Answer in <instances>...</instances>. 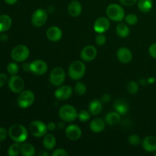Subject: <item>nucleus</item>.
Returning <instances> with one entry per match:
<instances>
[{
    "instance_id": "c9c22d12",
    "label": "nucleus",
    "mask_w": 156,
    "mask_h": 156,
    "mask_svg": "<svg viewBox=\"0 0 156 156\" xmlns=\"http://www.w3.org/2000/svg\"><path fill=\"white\" fill-rule=\"evenodd\" d=\"M106 41L107 38L103 33L98 34L97 36L95 37V43L98 46L105 45V43H106Z\"/></svg>"
},
{
    "instance_id": "9b49d317",
    "label": "nucleus",
    "mask_w": 156,
    "mask_h": 156,
    "mask_svg": "<svg viewBox=\"0 0 156 156\" xmlns=\"http://www.w3.org/2000/svg\"><path fill=\"white\" fill-rule=\"evenodd\" d=\"M9 87L14 93H20L24 90V82L18 76H12L9 80Z\"/></svg>"
},
{
    "instance_id": "c756f323",
    "label": "nucleus",
    "mask_w": 156,
    "mask_h": 156,
    "mask_svg": "<svg viewBox=\"0 0 156 156\" xmlns=\"http://www.w3.org/2000/svg\"><path fill=\"white\" fill-rule=\"evenodd\" d=\"M126 88H127V91H129L130 94H136L139 91V85L136 82L130 81V82H129L127 83Z\"/></svg>"
},
{
    "instance_id": "79ce46f5",
    "label": "nucleus",
    "mask_w": 156,
    "mask_h": 156,
    "mask_svg": "<svg viewBox=\"0 0 156 156\" xmlns=\"http://www.w3.org/2000/svg\"><path fill=\"white\" fill-rule=\"evenodd\" d=\"M47 126L48 130L53 131L54 129H56V127H57V125L55 123H53V122H50V123H48V124L47 125Z\"/></svg>"
},
{
    "instance_id": "37998d69",
    "label": "nucleus",
    "mask_w": 156,
    "mask_h": 156,
    "mask_svg": "<svg viewBox=\"0 0 156 156\" xmlns=\"http://www.w3.org/2000/svg\"><path fill=\"white\" fill-rule=\"evenodd\" d=\"M110 100H111V95H110L109 94H103L101 97V101L103 103H107V102L109 101Z\"/></svg>"
},
{
    "instance_id": "f8f14e48",
    "label": "nucleus",
    "mask_w": 156,
    "mask_h": 156,
    "mask_svg": "<svg viewBox=\"0 0 156 156\" xmlns=\"http://www.w3.org/2000/svg\"><path fill=\"white\" fill-rule=\"evenodd\" d=\"M98 54V50L95 47L92 45H88L84 47L81 51V59L85 62H90L95 59Z\"/></svg>"
},
{
    "instance_id": "1a4fd4ad",
    "label": "nucleus",
    "mask_w": 156,
    "mask_h": 156,
    "mask_svg": "<svg viewBox=\"0 0 156 156\" xmlns=\"http://www.w3.org/2000/svg\"><path fill=\"white\" fill-rule=\"evenodd\" d=\"M48 15L44 9H38L34 11L31 17V22L34 27H41L47 22Z\"/></svg>"
},
{
    "instance_id": "6e6552de",
    "label": "nucleus",
    "mask_w": 156,
    "mask_h": 156,
    "mask_svg": "<svg viewBox=\"0 0 156 156\" xmlns=\"http://www.w3.org/2000/svg\"><path fill=\"white\" fill-rule=\"evenodd\" d=\"M66 79V73L61 67H56L50 74V82L54 86H60Z\"/></svg>"
},
{
    "instance_id": "20e7f679",
    "label": "nucleus",
    "mask_w": 156,
    "mask_h": 156,
    "mask_svg": "<svg viewBox=\"0 0 156 156\" xmlns=\"http://www.w3.org/2000/svg\"><path fill=\"white\" fill-rule=\"evenodd\" d=\"M59 116L63 121L70 123L78 118V112L72 105H65L59 108Z\"/></svg>"
},
{
    "instance_id": "2f4dec72",
    "label": "nucleus",
    "mask_w": 156,
    "mask_h": 156,
    "mask_svg": "<svg viewBox=\"0 0 156 156\" xmlns=\"http://www.w3.org/2000/svg\"><path fill=\"white\" fill-rule=\"evenodd\" d=\"M90 117H91V114H90L89 111L82 110V111H79L78 113V118L82 123H85V122L88 121Z\"/></svg>"
},
{
    "instance_id": "c85d7f7f",
    "label": "nucleus",
    "mask_w": 156,
    "mask_h": 156,
    "mask_svg": "<svg viewBox=\"0 0 156 156\" xmlns=\"http://www.w3.org/2000/svg\"><path fill=\"white\" fill-rule=\"evenodd\" d=\"M21 152V146L18 143H15L10 146L8 149V155L9 156H17Z\"/></svg>"
},
{
    "instance_id": "c03bdc74",
    "label": "nucleus",
    "mask_w": 156,
    "mask_h": 156,
    "mask_svg": "<svg viewBox=\"0 0 156 156\" xmlns=\"http://www.w3.org/2000/svg\"><path fill=\"white\" fill-rule=\"evenodd\" d=\"M22 69L24 70L25 72H30V63H28V62H26V63L23 64L22 66Z\"/></svg>"
},
{
    "instance_id": "9d476101",
    "label": "nucleus",
    "mask_w": 156,
    "mask_h": 156,
    "mask_svg": "<svg viewBox=\"0 0 156 156\" xmlns=\"http://www.w3.org/2000/svg\"><path fill=\"white\" fill-rule=\"evenodd\" d=\"M30 72L37 76H42L45 74L48 69L47 62L41 59H36L30 63Z\"/></svg>"
},
{
    "instance_id": "58836bf2",
    "label": "nucleus",
    "mask_w": 156,
    "mask_h": 156,
    "mask_svg": "<svg viewBox=\"0 0 156 156\" xmlns=\"http://www.w3.org/2000/svg\"><path fill=\"white\" fill-rule=\"evenodd\" d=\"M120 3L126 6H133L137 3L138 0H120Z\"/></svg>"
},
{
    "instance_id": "393cba45",
    "label": "nucleus",
    "mask_w": 156,
    "mask_h": 156,
    "mask_svg": "<svg viewBox=\"0 0 156 156\" xmlns=\"http://www.w3.org/2000/svg\"><path fill=\"white\" fill-rule=\"evenodd\" d=\"M12 24V18L8 15H0V32L9 30Z\"/></svg>"
},
{
    "instance_id": "ddd939ff",
    "label": "nucleus",
    "mask_w": 156,
    "mask_h": 156,
    "mask_svg": "<svg viewBox=\"0 0 156 156\" xmlns=\"http://www.w3.org/2000/svg\"><path fill=\"white\" fill-rule=\"evenodd\" d=\"M66 136L69 140L76 141L82 136V129L77 125L71 124L66 128Z\"/></svg>"
},
{
    "instance_id": "b1692460",
    "label": "nucleus",
    "mask_w": 156,
    "mask_h": 156,
    "mask_svg": "<svg viewBox=\"0 0 156 156\" xmlns=\"http://www.w3.org/2000/svg\"><path fill=\"white\" fill-rule=\"evenodd\" d=\"M43 145H44V148L47 150H52L54 149V147L56 145V140L54 135L51 133L46 134L45 137L43 140Z\"/></svg>"
},
{
    "instance_id": "e433bc0d",
    "label": "nucleus",
    "mask_w": 156,
    "mask_h": 156,
    "mask_svg": "<svg viewBox=\"0 0 156 156\" xmlns=\"http://www.w3.org/2000/svg\"><path fill=\"white\" fill-rule=\"evenodd\" d=\"M52 156H68L69 153L64 149H56L52 152Z\"/></svg>"
},
{
    "instance_id": "2eb2a0df",
    "label": "nucleus",
    "mask_w": 156,
    "mask_h": 156,
    "mask_svg": "<svg viewBox=\"0 0 156 156\" xmlns=\"http://www.w3.org/2000/svg\"><path fill=\"white\" fill-rule=\"evenodd\" d=\"M110 28V21L105 17H100L98 18L94 24V30L98 34L105 33Z\"/></svg>"
},
{
    "instance_id": "f704fd0d",
    "label": "nucleus",
    "mask_w": 156,
    "mask_h": 156,
    "mask_svg": "<svg viewBox=\"0 0 156 156\" xmlns=\"http://www.w3.org/2000/svg\"><path fill=\"white\" fill-rule=\"evenodd\" d=\"M128 142L131 146H136L140 144L141 143V140H140V136L136 135V134H133V135L129 136L128 138Z\"/></svg>"
},
{
    "instance_id": "3c124183",
    "label": "nucleus",
    "mask_w": 156,
    "mask_h": 156,
    "mask_svg": "<svg viewBox=\"0 0 156 156\" xmlns=\"http://www.w3.org/2000/svg\"><path fill=\"white\" fill-rule=\"evenodd\" d=\"M140 82L142 84V85H146V82H147V81H146V80H145V79H140Z\"/></svg>"
},
{
    "instance_id": "09e8293b",
    "label": "nucleus",
    "mask_w": 156,
    "mask_h": 156,
    "mask_svg": "<svg viewBox=\"0 0 156 156\" xmlns=\"http://www.w3.org/2000/svg\"><path fill=\"white\" fill-rule=\"evenodd\" d=\"M57 127L59 128V129H63L64 127H65V125H64V123H58L57 124Z\"/></svg>"
},
{
    "instance_id": "412c9836",
    "label": "nucleus",
    "mask_w": 156,
    "mask_h": 156,
    "mask_svg": "<svg viewBox=\"0 0 156 156\" xmlns=\"http://www.w3.org/2000/svg\"><path fill=\"white\" fill-rule=\"evenodd\" d=\"M90 129L95 133H100L105 129V122L101 118H95L90 123Z\"/></svg>"
},
{
    "instance_id": "bb28decb",
    "label": "nucleus",
    "mask_w": 156,
    "mask_h": 156,
    "mask_svg": "<svg viewBox=\"0 0 156 156\" xmlns=\"http://www.w3.org/2000/svg\"><path fill=\"white\" fill-rule=\"evenodd\" d=\"M152 6H153L152 0H138L137 2L138 9L144 13L150 12L151 9H152Z\"/></svg>"
},
{
    "instance_id": "39448f33",
    "label": "nucleus",
    "mask_w": 156,
    "mask_h": 156,
    "mask_svg": "<svg viewBox=\"0 0 156 156\" xmlns=\"http://www.w3.org/2000/svg\"><path fill=\"white\" fill-rule=\"evenodd\" d=\"M28 129L30 133L36 138H41L47 134V126L41 120H34L29 124Z\"/></svg>"
},
{
    "instance_id": "72a5a7b5",
    "label": "nucleus",
    "mask_w": 156,
    "mask_h": 156,
    "mask_svg": "<svg viewBox=\"0 0 156 156\" xmlns=\"http://www.w3.org/2000/svg\"><path fill=\"white\" fill-rule=\"evenodd\" d=\"M124 19L126 24H130V25H134L138 22V18L135 14H128L127 15L125 16Z\"/></svg>"
},
{
    "instance_id": "49530a36",
    "label": "nucleus",
    "mask_w": 156,
    "mask_h": 156,
    "mask_svg": "<svg viewBox=\"0 0 156 156\" xmlns=\"http://www.w3.org/2000/svg\"><path fill=\"white\" fill-rule=\"evenodd\" d=\"M4 1L9 5H14L18 2V0H4Z\"/></svg>"
},
{
    "instance_id": "7ed1b4c3",
    "label": "nucleus",
    "mask_w": 156,
    "mask_h": 156,
    "mask_svg": "<svg viewBox=\"0 0 156 156\" xmlns=\"http://www.w3.org/2000/svg\"><path fill=\"white\" fill-rule=\"evenodd\" d=\"M86 67L83 62L79 60L74 61L69 67V76L73 80H79L85 74Z\"/></svg>"
},
{
    "instance_id": "4468645a",
    "label": "nucleus",
    "mask_w": 156,
    "mask_h": 156,
    "mask_svg": "<svg viewBox=\"0 0 156 156\" xmlns=\"http://www.w3.org/2000/svg\"><path fill=\"white\" fill-rule=\"evenodd\" d=\"M73 94V88L69 85H62L55 91L54 95L58 100H66Z\"/></svg>"
},
{
    "instance_id": "7c9ffc66",
    "label": "nucleus",
    "mask_w": 156,
    "mask_h": 156,
    "mask_svg": "<svg viewBox=\"0 0 156 156\" xmlns=\"http://www.w3.org/2000/svg\"><path fill=\"white\" fill-rule=\"evenodd\" d=\"M86 85L82 82H79L75 85V91L79 95H83L86 92Z\"/></svg>"
},
{
    "instance_id": "de8ad7c7",
    "label": "nucleus",
    "mask_w": 156,
    "mask_h": 156,
    "mask_svg": "<svg viewBox=\"0 0 156 156\" xmlns=\"http://www.w3.org/2000/svg\"><path fill=\"white\" fill-rule=\"evenodd\" d=\"M155 79L154 77L149 78V79L147 80V83L149 84H153L155 83Z\"/></svg>"
},
{
    "instance_id": "4c0bfd02",
    "label": "nucleus",
    "mask_w": 156,
    "mask_h": 156,
    "mask_svg": "<svg viewBox=\"0 0 156 156\" xmlns=\"http://www.w3.org/2000/svg\"><path fill=\"white\" fill-rule=\"evenodd\" d=\"M149 53L152 58L156 59V43L152 44L149 48Z\"/></svg>"
},
{
    "instance_id": "a18cd8bd",
    "label": "nucleus",
    "mask_w": 156,
    "mask_h": 156,
    "mask_svg": "<svg viewBox=\"0 0 156 156\" xmlns=\"http://www.w3.org/2000/svg\"><path fill=\"white\" fill-rule=\"evenodd\" d=\"M37 155L39 156H48L50 155V153L46 150H41L38 152Z\"/></svg>"
},
{
    "instance_id": "a211bd4d",
    "label": "nucleus",
    "mask_w": 156,
    "mask_h": 156,
    "mask_svg": "<svg viewBox=\"0 0 156 156\" xmlns=\"http://www.w3.org/2000/svg\"><path fill=\"white\" fill-rule=\"evenodd\" d=\"M118 60L122 63H129L133 59V54L130 50L126 47H120L117 52Z\"/></svg>"
},
{
    "instance_id": "f3484780",
    "label": "nucleus",
    "mask_w": 156,
    "mask_h": 156,
    "mask_svg": "<svg viewBox=\"0 0 156 156\" xmlns=\"http://www.w3.org/2000/svg\"><path fill=\"white\" fill-rule=\"evenodd\" d=\"M142 146L146 152H156V137L153 136H147L142 141Z\"/></svg>"
},
{
    "instance_id": "aec40b11",
    "label": "nucleus",
    "mask_w": 156,
    "mask_h": 156,
    "mask_svg": "<svg viewBox=\"0 0 156 156\" xmlns=\"http://www.w3.org/2000/svg\"><path fill=\"white\" fill-rule=\"evenodd\" d=\"M82 12V6L81 3L77 0L70 2L68 6V12L70 16L73 18L79 17Z\"/></svg>"
},
{
    "instance_id": "6ab92c4d",
    "label": "nucleus",
    "mask_w": 156,
    "mask_h": 156,
    "mask_svg": "<svg viewBox=\"0 0 156 156\" xmlns=\"http://www.w3.org/2000/svg\"><path fill=\"white\" fill-rule=\"evenodd\" d=\"M114 108L120 115H124L129 111V104L128 101L124 98L117 99L114 103Z\"/></svg>"
},
{
    "instance_id": "f03ea898",
    "label": "nucleus",
    "mask_w": 156,
    "mask_h": 156,
    "mask_svg": "<svg viewBox=\"0 0 156 156\" xmlns=\"http://www.w3.org/2000/svg\"><path fill=\"white\" fill-rule=\"evenodd\" d=\"M106 14L109 19L113 21H116V22L122 21L126 16L123 7H121V5L118 4H115V3H113L108 6Z\"/></svg>"
},
{
    "instance_id": "4be33fe9",
    "label": "nucleus",
    "mask_w": 156,
    "mask_h": 156,
    "mask_svg": "<svg viewBox=\"0 0 156 156\" xmlns=\"http://www.w3.org/2000/svg\"><path fill=\"white\" fill-rule=\"evenodd\" d=\"M103 102L101 100H93L88 106V111L92 115H98L103 110Z\"/></svg>"
},
{
    "instance_id": "a19ab883",
    "label": "nucleus",
    "mask_w": 156,
    "mask_h": 156,
    "mask_svg": "<svg viewBox=\"0 0 156 156\" xmlns=\"http://www.w3.org/2000/svg\"><path fill=\"white\" fill-rule=\"evenodd\" d=\"M8 80V77L4 73H0V88L4 86Z\"/></svg>"
},
{
    "instance_id": "603ef678",
    "label": "nucleus",
    "mask_w": 156,
    "mask_h": 156,
    "mask_svg": "<svg viewBox=\"0 0 156 156\" xmlns=\"http://www.w3.org/2000/svg\"><path fill=\"white\" fill-rule=\"evenodd\" d=\"M155 156H156V152H155Z\"/></svg>"
},
{
    "instance_id": "423d86ee",
    "label": "nucleus",
    "mask_w": 156,
    "mask_h": 156,
    "mask_svg": "<svg viewBox=\"0 0 156 156\" xmlns=\"http://www.w3.org/2000/svg\"><path fill=\"white\" fill-rule=\"evenodd\" d=\"M35 100L34 94L30 90H23L21 91L17 99V103L18 105L21 108H29L33 105Z\"/></svg>"
},
{
    "instance_id": "0eeeda50",
    "label": "nucleus",
    "mask_w": 156,
    "mask_h": 156,
    "mask_svg": "<svg viewBox=\"0 0 156 156\" xmlns=\"http://www.w3.org/2000/svg\"><path fill=\"white\" fill-rule=\"evenodd\" d=\"M30 55V50L25 45H18L14 47L11 53L12 59L15 62H24Z\"/></svg>"
},
{
    "instance_id": "8fccbe9b",
    "label": "nucleus",
    "mask_w": 156,
    "mask_h": 156,
    "mask_svg": "<svg viewBox=\"0 0 156 156\" xmlns=\"http://www.w3.org/2000/svg\"><path fill=\"white\" fill-rule=\"evenodd\" d=\"M0 39H1L2 41H7V39H8V37L6 36V35H2V36L0 37Z\"/></svg>"
},
{
    "instance_id": "5701e85b",
    "label": "nucleus",
    "mask_w": 156,
    "mask_h": 156,
    "mask_svg": "<svg viewBox=\"0 0 156 156\" xmlns=\"http://www.w3.org/2000/svg\"><path fill=\"white\" fill-rule=\"evenodd\" d=\"M105 121L110 126H114L120 123L121 121V117L120 114H118L117 111H112L110 112L105 116Z\"/></svg>"
},
{
    "instance_id": "ea45409f",
    "label": "nucleus",
    "mask_w": 156,
    "mask_h": 156,
    "mask_svg": "<svg viewBox=\"0 0 156 156\" xmlns=\"http://www.w3.org/2000/svg\"><path fill=\"white\" fill-rule=\"evenodd\" d=\"M8 135V131L3 127H0V142L4 141Z\"/></svg>"
},
{
    "instance_id": "f257e3e1",
    "label": "nucleus",
    "mask_w": 156,
    "mask_h": 156,
    "mask_svg": "<svg viewBox=\"0 0 156 156\" xmlns=\"http://www.w3.org/2000/svg\"><path fill=\"white\" fill-rule=\"evenodd\" d=\"M9 135L15 143H22L27 140L28 136V131L22 125L15 124L9 128Z\"/></svg>"
},
{
    "instance_id": "a878e982",
    "label": "nucleus",
    "mask_w": 156,
    "mask_h": 156,
    "mask_svg": "<svg viewBox=\"0 0 156 156\" xmlns=\"http://www.w3.org/2000/svg\"><path fill=\"white\" fill-rule=\"evenodd\" d=\"M21 153L24 156H34L36 153V149L32 144L24 142L21 145Z\"/></svg>"
},
{
    "instance_id": "dca6fc26",
    "label": "nucleus",
    "mask_w": 156,
    "mask_h": 156,
    "mask_svg": "<svg viewBox=\"0 0 156 156\" xmlns=\"http://www.w3.org/2000/svg\"><path fill=\"white\" fill-rule=\"evenodd\" d=\"M47 37L52 42H57L60 41L62 37V30L57 26H52L47 30Z\"/></svg>"
},
{
    "instance_id": "473e14b6",
    "label": "nucleus",
    "mask_w": 156,
    "mask_h": 156,
    "mask_svg": "<svg viewBox=\"0 0 156 156\" xmlns=\"http://www.w3.org/2000/svg\"><path fill=\"white\" fill-rule=\"evenodd\" d=\"M7 71L12 76H15L19 71V67L15 62H10L7 66Z\"/></svg>"
},
{
    "instance_id": "cd10ccee",
    "label": "nucleus",
    "mask_w": 156,
    "mask_h": 156,
    "mask_svg": "<svg viewBox=\"0 0 156 156\" xmlns=\"http://www.w3.org/2000/svg\"><path fill=\"white\" fill-rule=\"evenodd\" d=\"M116 31L117 35L120 37H126L129 34V28L128 25L125 23L120 22L117 25L116 27Z\"/></svg>"
}]
</instances>
